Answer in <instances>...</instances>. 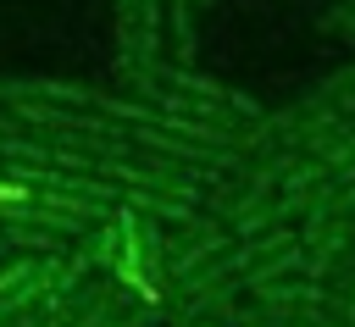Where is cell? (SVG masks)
Listing matches in <instances>:
<instances>
[{"label": "cell", "mask_w": 355, "mask_h": 327, "mask_svg": "<svg viewBox=\"0 0 355 327\" xmlns=\"http://www.w3.org/2000/svg\"><path fill=\"white\" fill-rule=\"evenodd\" d=\"M22 200H28L22 183H0V205H22Z\"/></svg>", "instance_id": "6da1fadb"}]
</instances>
